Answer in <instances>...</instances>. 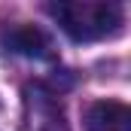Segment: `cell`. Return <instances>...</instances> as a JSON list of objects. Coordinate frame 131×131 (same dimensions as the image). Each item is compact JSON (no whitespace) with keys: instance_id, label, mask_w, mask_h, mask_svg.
I'll list each match as a JSON object with an SVG mask.
<instances>
[{"instance_id":"1","label":"cell","mask_w":131,"mask_h":131,"mask_svg":"<svg viewBox=\"0 0 131 131\" xmlns=\"http://www.w3.org/2000/svg\"><path fill=\"white\" fill-rule=\"evenodd\" d=\"M49 12L61 25V31L76 43L107 40L122 31V18H125V6L107 0H61L52 3Z\"/></svg>"},{"instance_id":"2","label":"cell","mask_w":131,"mask_h":131,"mask_svg":"<svg viewBox=\"0 0 131 131\" xmlns=\"http://www.w3.org/2000/svg\"><path fill=\"white\" fill-rule=\"evenodd\" d=\"M25 131H70L58 98L43 85H25Z\"/></svg>"},{"instance_id":"3","label":"cell","mask_w":131,"mask_h":131,"mask_svg":"<svg viewBox=\"0 0 131 131\" xmlns=\"http://www.w3.org/2000/svg\"><path fill=\"white\" fill-rule=\"evenodd\" d=\"M0 46H3L6 52L25 55V58H40V61L55 58V46H52L49 34L40 31L37 25H28V21H18V25L3 28V34H0Z\"/></svg>"},{"instance_id":"4","label":"cell","mask_w":131,"mask_h":131,"mask_svg":"<svg viewBox=\"0 0 131 131\" xmlns=\"http://www.w3.org/2000/svg\"><path fill=\"white\" fill-rule=\"evenodd\" d=\"M85 131H131V110L119 101H95L85 110Z\"/></svg>"}]
</instances>
